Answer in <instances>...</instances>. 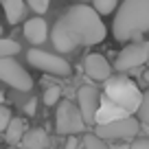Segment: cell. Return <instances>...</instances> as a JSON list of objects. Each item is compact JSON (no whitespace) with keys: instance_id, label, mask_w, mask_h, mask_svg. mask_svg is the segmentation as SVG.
Here are the masks:
<instances>
[{"instance_id":"1","label":"cell","mask_w":149,"mask_h":149,"mask_svg":"<svg viewBox=\"0 0 149 149\" xmlns=\"http://www.w3.org/2000/svg\"><path fill=\"white\" fill-rule=\"evenodd\" d=\"M107 37V29L94 7L77 5L55 22L51 42L59 53H72L77 46H94Z\"/></svg>"},{"instance_id":"2","label":"cell","mask_w":149,"mask_h":149,"mask_svg":"<svg viewBox=\"0 0 149 149\" xmlns=\"http://www.w3.org/2000/svg\"><path fill=\"white\" fill-rule=\"evenodd\" d=\"M149 33V0H123L116 9L112 35L118 42H136Z\"/></svg>"},{"instance_id":"3","label":"cell","mask_w":149,"mask_h":149,"mask_svg":"<svg viewBox=\"0 0 149 149\" xmlns=\"http://www.w3.org/2000/svg\"><path fill=\"white\" fill-rule=\"evenodd\" d=\"M105 97L112 103L121 105L123 110H127L130 114L138 112L140 103H143V92L127 77H110V79H105Z\"/></svg>"},{"instance_id":"4","label":"cell","mask_w":149,"mask_h":149,"mask_svg":"<svg viewBox=\"0 0 149 149\" xmlns=\"http://www.w3.org/2000/svg\"><path fill=\"white\" fill-rule=\"evenodd\" d=\"M86 118L81 114L79 105H74L72 101H59L55 114V130L61 136H70V134H81L86 130Z\"/></svg>"},{"instance_id":"5","label":"cell","mask_w":149,"mask_h":149,"mask_svg":"<svg viewBox=\"0 0 149 149\" xmlns=\"http://www.w3.org/2000/svg\"><path fill=\"white\" fill-rule=\"evenodd\" d=\"M26 61L33 68L42 70V72H48V74H55V77H68L72 72L70 64L64 57L55 55V53H48V51H42V48L26 51Z\"/></svg>"},{"instance_id":"6","label":"cell","mask_w":149,"mask_h":149,"mask_svg":"<svg viewBox=\"0 0 149 149\" xmlns=\"http://www.w3.org/2000/svg\"><path fill=\"white\" fill-rule=\"evenodd\" d=\"M138 132H140V123L130 114V116L116 118V121H110V123H99L94 134L101 136L103 140H130Z\"/></svg>"},{"instance_id":"7","label":"cell","mask_w":149,"mask_h":149,"mask_svg":"<svg viewBox=\"0 0 149 149\" xmlns=\"http://www.w3.org/2000/svg\"><path fill=\"white\" fill-rule=\"evenodd\" d=\"M0 81H5L7 86H11L13 90H20V92H29L33 88L31 74L13 57H0Z\"/></svg>"},{"instance_id":"8","label":"cell","mask_w":149,"mask_h":149,"mask_svg":"<svg viewBox=\"0 0 149 149\" xmlns=\"http://www.w3.org/2000/svg\"><path fill=\"white\" fill-rule=\"evenodd\" d=\"M147 59H149V42L136 40V42H130V46H125L118 53L116 61H114V68L118 72H127V70H134L138 66H143Z\"/></svg>"},{"instance_id":"9","label":"cell","mask_w":149,"mask_h":149,"mask_svg":"<svg viewBox=\"0 0 149 149\" xmlns=\"http://www.w3.org/2000/svg\"><path fill=\"white\" fill-rule=\"evenodd\" d=\"M77 105L86 118V125H97V112L101 105V97L92 86H81L77 90Z\"/></svg>"},{"instance_id":"10","label":"cell","mask_w":149,"mask_h":149,"mask_svg":"<svg viewBox=\"0 0 149 149\" xmlns=\"http://www.w3.org/2000/svg\"><path fill=\"white\" fill-rule=\"evenodd\" d=\"M84 70L90 79L94 81H105L112 77V66L107 64V59L99 53H90L88 57L84 59Z\"/></svg>"},{"instance_id":"11","label":"cell","mask_w":149,"mask_h":149,"mask_svg":"<svg viewBox=\"0 0 149 149\" xmlns=\"http://www.w3.org/2000/svg\"><path fill=\"white\" fill-rule=\"evenodd\" d=\"M24 40H26L29 44H33V46H40V44L46 42V37H48V24L44 22V18H31L24 22Z\"/></svg>"},{"instance_id":"12","label":"cell","mask_w":149,"mask_h":149,"mask_svg":"<svg viewBox=\"0 0 149 149\" xmlns=\"http://www.w3.org/2000/svg\"><path fill=\"white\" fill-rule=\"evenodd\" d=\"M123 116H130V112L123 110L121 105L112 103L110 99H103L101 105H99V112H97V125L99 123H110V121H116V118H123Z\"/></svg>"},{"instance_id":"13","label":"cell","mask_w":149,"mask_h":149,"mask_svg":"<svg viewBox=\"0 0 149 149\" xmlns=\"http://www.w3.org/2000/svg\"><path fill=\"white\" fill-rule=\"evenodd\" d=\"M48 145H51L48 134L40 127L24 132L22 140H20V149H48Z\"/></svg>"},{"instance_id":"14","label":"cell","mask_w":149,"mask_h":149,"mask_svg":"<svg viewBox=\"0 0 149 149\" xmlns=\"http://www.w3.org/2000/svg\"><path fill=\"white\" fill-rule=\"evenodd\" d=\"M0 5H2V9H5V15H7V22L9 24L22 22L24 13H26L24 0H0Z\"/></svg>"},{"instance_id":"15","label":"cell","mask_w":149,"mask_h":149,"mask_svg":"<svg viewBox=\"0 0 149 149\" xmlns=\"http://www.w3.org/2000/svg\"><path fill=\"white\" fill-rule=\"evenodd\" d=\"M24 132H26V123H24V118L20 116H11L9 125H7L5 130V138L9 145H20V140H22Z\"/></svg>"},{"instance_id":"16","label":"cell","mask_w":149,"mask_h":149,"mask_svg":"<svg viewBox=\"0 0 149 149\" xmlns=\"http://www.w3.org/2000/svg\"><path fill=\"white\" fill-rule=\"evenodd\" d=\"M20 53V44L7 37H0V57H13Z\"/></svg>"},{"instance_id":"17","label":"cell","mask_w":149,"mask_h":149,"mask_svg":"<svg viewBox=\"0 0 149 149\" xmlns=\"http://www.w3.org/2000/svg\"><path fill=\"white\" fill-rule=\"evenodd\" d=\"M92 7L99 11V15H110L112 11H116V0H92Z\"/></svg>"},{"instance_id":"18","label":"cell","mask_w":149,"mask_h":149,"mask_svg":"<svg viewBox=\"0 0 149 149\" xmlns=\"http://www.w3.org/2000/svg\"><path fill=\"white\" fill-rule=\"evenodd\" d=\"M59 99H61V88L59 86H51V88H46L42 101H44V105H57Z\"/></svg>"},{"instance_id":"19","label":"cell","mask_w":149,"mask_h":149,"mask_svg":"<svg viewBox=\"0 0 149 149\" xmlns=\"http://www.w3.org/2000/svg\"><path fill=\"white\" fill-rule=\"evenodd\" d=\"M84 147L86 149H110L105 145V140L101 138V136H97V134H88L84 138Z\"/></svg>"},{"instance_id":"20","label":"cell","mask_w":149,"mask_h":149,"mask_svg":"<svg viewBox=\"0 0 149 149\" xmlns=\"http://www.w3.org/2000/svg\"><path fill=\"white\" fill-rule=\"evenodd\" d=\"M26 5L31 7V11H35L37 15H42L48 11V5H51V0H26Z\"/></svg>"},{"instance_id":"21","label":"cell","mask_w":149,"mask_h":149,"mask_svg":"<svg viewBox=\"0 0 149 149\" xmlns=\"http://www.w3.org/2000/svg\"><path fill=\"white\" fill-rule=\"evenodd\" d=\"M138 116H140L143 123L149 125V90L143 94V103H140V107H138Z\"/></svg>"},{"instance_id":"22","label":"cell","mask_w":149,"mask_h":149,"mask_svg":"<svg viewBox=\"0 0 149 149\" xmlns=\"http://www.w3.org/2000/svg\"><path fill=\"white\" fill-rule=\"evenodd\" d=\"M9 121H11V112H9V107H5L2 103H0V134L7 130Z\"/></svg>"},{"instance_id":"23","label":"cell","mask_w":149,"mask_h":149,"mask_svg":"<svg viewBox=\"0 0 149 149\" xmlns=\"http://www.w3.org/2000/svg\"><path fill=\"white\" fill-rule=\"evenodd\" d=\"M130 149H149V138H138L130 145Z\"/></svg>"},{"instance_id":"24","label":"cell","mask_w":149,"mask_h":149,"mask_svg":"<svg viewBox=\"0 0 149 149\" xmlns=\"http://www.w3.org/2000/svg\"><path fill=\"white\" fill-rule=\"evenodd\" d=\"M66 149H79V140H77V134H70L68 140H66Z\"/></svg>"},{"instance_id":"25","label":"cell","mask_w":149,"mask_h":149,"mask_svg":"<svg viewBox=\"0 0 149 149\" xmlns=\"http://www.w3.org/2000/svg\"><path fill=\"white\" fill-rule=\"evenodd\" d=\"M33 112H35V101H31L26 105V114H33Z\"/></svg>"},{"instance_id":"26","label":"cell","mask_w":149,"mask_h":149,"mask_svg":"<svg viewBox=\"0 0 149 149\" xmlns=\"http://www.w3.org/2000/svg\"><path fill=\"white\" fill-rule=\"evenodd\" d=\"M110 149H130V145H112Z\"/></svg>"},{"instance_id":"27","label":"cell","mask_w":149,"mask_h":149,"mask_svg":"<svg viewBox=\"0 0 149 149\" xmlns=\"http://www.w3.org/2000/svg\"><path fill=\"white\" fill-rule=\"evenodd\" d=\"M145 81H149V70H147V72H145Z\"/></svg>"},{"instance_id":"28","label":"cell","mask_w":149,"mask_h":149,"mask_svg":"<svg viewBox=\"0 0 149 149\" xmlns=\"http://www.w3.org/2000/svg\"><path fill=\"white\" fill-rule=\"evenodd\" d=\"M0 35H2V24H0Z\"/></svg>"}]
</instances>
